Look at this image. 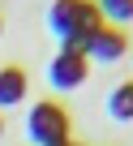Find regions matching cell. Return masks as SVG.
I'll list each match as a JSON object with an SVG mask.
<instances>
[{"label":"cell","instance_id":"obj_1","mask_svg":"<svg viewBox=\"0 0 133 146\" xmlns=\"http://www.w3.org/2000/svg\"><path fill=\"white\" fill-rule=\"evenodd\" d=\"M95 26H103L95 0H56L47 13V30L60 39V47H77Z\"/></svg>","mask_w":133,"mask_h":146},{"label":"cell","instance_id":"obj_2","mask_svg":"<svg viewBox=\"0 0 133 146\" xmlns=\"http://www.w3.org/2000/svg\"><path fill=\"white\" fill-rule=\"evenodd\" d=\"M26 137L34 146H64L69 142V112L56 99H39L26 116Z\"/></svg>","mask_w":133,"mask_h":146},{"label":"cell","instance_id":"obj_3","mask_svg":"<svg viewBox=\"0 0 133 146\" xmlns=\"http://www.w3.org/2000/svg\"><path fill=\"white\" fill-rule=\"evenodd\" d=\"M77 52L86 56V60H99V64H116L124 52H129V39H124V30L120 26H95L82 43H77Z\"/></svg>","mask_w":133,"mask_h":146},{"label":"cell","instance_id":"obj_4","mask_svg":"<svg viewBox=\"0 0 133 146\" xmlns=\"http://www.w3.org/2000/svg\"><path fill=\"white\" fill-rule=\"evenodd\" d=\"M86 73H90V60H86L77 47H60V52L52 56V64H47V82H52L56 90H77V86L86 82Z\"/></svg>","mask_w":133,"mask_h":146},{"label":"cell","instance_id":"obj_5","mask_svg":"<svg viewBox=\"0 0 133 146\" xmlns=\"http://www.w3.org/2000/svg\"><path fill=\"white\" fill-rule=\"evenodd\" d=\"M26 86H30L26 69H17V64H5V69H0V112H5V108H17L26 99Z\"/></svg>","mask_w":133,"mask_h":146},{"label":"cell","instance_id":"obj_6","mask_svg":"<svg viewBox=\"0 0 133 146\" xmlns=\"http://www.w3.org/2000/svg\"><path fill=\"white\" fill-rule=\"evenodd\" d=\"M107 116L112 120H133V82H116L112 95H107Z\"/></svg>","mask_w":133,"mask_h":146},{"label":"cell","instance_id":"obj_7","mask_svg":"<svg viewBox=\"0 0 133 146\" xmlns=\"http://www.w3.org/2000/svg\"><path fill=\"white\" fill-rule=\"evenodd\" d=\"M95 5H99V17L107 22V26H129L133 22V0H95Z\"/></svg>","mask_w":133,"mask_h":146},{"label":"cell","instance_id":"obj_8","mask_svg":"<svg viewBox=\"0 0 133 146\" xmlns=\"http://www.w3.org/2000/svg\"><path fill=\"white\" fill-rule=\"evenodd\" d=\"M0 133H5V120H0Z\"/></svg>","mask_w":133,"mask_h":146},{"label":"cell","instance_id":"obj_9","mask_svg":"<svg viewBox=\"0 0 133 146\" xmlns=\"http://www.w3.org/2000/svg\"><path fill=\"white\" fill-rule=\"evenodd\" d=\"M0 30H5V22H0Z\"/></svg>","mask_w":133,"mask_h":146},{"label":"cell","instance_id":"obj_10","mask_svg":"<svg viewBox=\"0 0 133 146\" xmlns=\"http://www.w3.org/2000/svg\"><path fill=\"white\" fill-rule=\"evenodd\" d=\"M64 146H73V142H64Z\"/></svg>","mask_w":133,"mask_h":146}]
</instances>
